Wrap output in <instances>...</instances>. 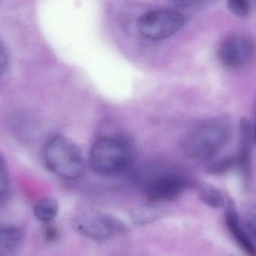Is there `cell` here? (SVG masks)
<instances>
[{
    "mask_svg": "<svg viewBox=\"0 0 256 256\" xmlns=\"http://www.w3.org/2000/svg\"><path fill=\"white\" fill-rule=\"evenodd\" d=\"M229 136L230 128L224 121H204L194 127L186 138L184 152L193 160H209L221 150Z\"/></svg>",
    "mask_w": 256,
    "mask_h": 256,
    "instance_id": "cell-3",
    "label": "cell"
},
{
    "mask_svg": "<svg viewBox=\"0 0 256 256\" xmlns=\"http://www.w3.org/2000/svg\"><path fill=\"white\" fill-rule=\"evenodd\" d=\"M228 7L232 14L242 18L246 17L250 11V4L246 0H230Z\"/></svg>",
    "mask_w": 256,
    "mask_h": 256,
    "instance_id": "cell-12",
    "label": "cell"
},
{
    "mask_svg": "<svg viewBox=\"0 0 256 256\" xmlns=\"http://www.w3.org/2000/svg\"><path fill=\"white\" fill-rule=\"evenodd\" d=\"M186 181L174 170H162L148 179L145 185V196L150 204L172 202L184 192Z\"/></svg>",
    "mask_w": 256,
    "mask_h": 256,
    "instance_id": "cell-6",
    "label": "cell"
},
{
    "mask_svg": "<svg viewBox=\"0 0 256 256\" xmlns=\"http://www.w3.org/2000/svg\"><path fill=\"white\" fill-rule=\"evenodd\" d=\"M44 160L48 170L61 179L73 180L84 172L85 160L82 150L64 136H56L48 142Z\"/></svg>",
    "mask_w": 256,
    "mask_h": 256,
    "instance_id": "cell-2",
    "label": "cell"
},
{
    "mask_svg": "<svg viewBox=\"0 0 256 256\" xmlns=\"http://www.w3.org/2000/svg\"><path fill=\"white\" fill-rule=\"evenodd\" d=\"M34 212L42 222L50 223L58 216L59 204L54 198H44L34 205Z\"/></svg>",
    "mask_w": 256,
    "mask_h": 256,
    "instance_id": "cell-10",
    "label": "cell"
},
{
    "mask_svg": "<svg viewBox=\"0 0 256 256\" xmlns=\"http://www.w3.org/2000/svg\"><path fill=\"white\" fill-rule=\"evenodd\" d=\"M134 160V151L128 139L122 136H108L98 139L90 152L91 170L102 176L124 173Z\"/></svg>",
    "mask_w": 256,
    "mask_h": 256,
    "instance_id": "cell-1",
    "label": "cell"
},
{
    "mask_svg": "<svg viewBox=\"0 0 256 256\" xmlns=\"http://www.w3.org/2000/svg\"><path fill=\"white\" fill-rule=\"evenodd\" d=\"M10 188V176L5 162L0 157V200L6 196Z\"/></svg>",
    "mask_w": 256,
    "mask_h": 256,
    "instance_id": "cell-13",
    "label": "cell"
},
{
    "mask_svg": "<svg viewBox=\"0 0 256 256\" xmlns=\"http://www.w3.org/2000/svg\"><path fill=\"white\" fill-rule=\"evenodd\" d=\"M252 55V43L242 36H233L226 38L218 49V60L229 70H239L246 66Z\"/></svg>",
    "mask_w": 256,
    "mask_h": 256,
    "instance_id": "cell-7",
    "label": "cell"
},
{
    "mask_svg": "<svg viewBox=\"0 0 256 256\" xmlns=\"http://www.w3.org/2000/svg\"><path fill=\"white\" fill-rule=\"evenodd\" d=\"M23 242L22 229L14 226L0 224V256H18Z\"/></svg>",
    "mask_w": 256,
    "mask_h": 256,
    "instance_id": "cell-9",
    "label": "cell"
},
{
    "mask_svg": "<svg viewBox=\"0 0 256 256\" xmlns=\"http://www.w3.org/2000/svg\"><path fill=\"white\" fill-rule=\"evenodd\" d=\"M185 18L174 10H157L148 12L138 22V30L144 38L152 41L172 36L182 28Z\"/></svg>",
    "mask_w": 256,
    "mask_h": 256,
    "instance_id": "cell-5",
    "label": "cell"
},
{
    "mask_svg": "<svg viewBox=\"0 0 256 256\" xmlns=\"http://www.w3.org/2000/svg\"><path fill=\"white\" fill-rule=\"evenodd\" d=\"M72 227L84 238L95 241H104L125 232L121 222L108 214L95 210H88L76 214Z\"/></svg>",
    "mask_w": 256,
    "mask_h": 256,
    "instance_id": "cell-4",
    "label": "cell"
},
{
    "mask_svg": "<svg viewBox=\"0 0 256 256\" xmlns=\"http://www.w3.org/2000/svg\"><path fill=\"white\" fill-rule=\"evenodd\" d=\"M226 206V222L230 234L248 256H256V248L254 242L252 240V236L240 220L234 204L232 200H229Z\"/></svg>",
    "mask_w": 256,
    "mask_h": 256,
    "instance_id": "cell-8",
    "label": "cell"
},
{
    "mask_svg": "<svg viewBox=\"0 0 256 256\" xmlns=\"http://www.w3.org/2000/svg\"><path fill=\"white\" fill-rule=\"evenodd\" d=\"M8 62V56L6 48L2 42L0 41V74H2L6 70Z\"/></svg>",
    "mask_w": 256,
    "mask_h": 256,
    "instance_id": "cell-14",
    "label": "cell"
},
{
    "mask_svg": "<svg viewBox=\"0 0 256 256\" xmlns=\"http://www.w3.org/2000/svg\"><path fill=\"white\" fill-rule=\"evenodd\" d=\"M56 236V232L54 228H48L46 230V238L48 240H54V238Z\"/></svg>",
    "mask_w": 256,
    "mask_h": 256,
    "instance_id": "cell-15",
    "label": "cell"
},
{
    "mask_svg": "<svg viewBox=\"0 0 256 256\" xmlns=\"http://www.w3.org/2000/svg\"><path fill=\"white\" fill-rule=\"evenodd\" d=\"M198 193L200 200L210 208L216 209L224 208L227 204L222 192L210 184H200L198 187Z\"/></svg>",
    "mask_w": 256,
    "mask_h": 256,
    "instance_id": "cell-11",
    "label": "cell"
}]
</instances>
